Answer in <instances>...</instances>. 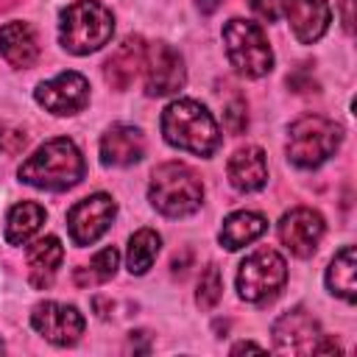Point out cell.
<instances>
[{
	"label": "cell",
	"instance_id": "cell-4",
	"mask_svg": "<svg viewBox=\"0 0 357 357\" xmlns=\"http://www.w3.org/2000/svg\"><path fill=\"white\" fill-rule=\"evenodd\" d=\"M148 201L165 218H187L204 204V184L184 162H165L151 173Z\"/></svg>",
	"mask_w": 357,
	"mask_h": 357
},
{
	"label": "cell",
	"instance_id": "cell-11",
	"mask_svg": "<svg viewBox=\"0 0 357 357\" xmlns=\"http://www.w3.org/2000/svg\"><path fill=\"white\" fill-rule=\"evenodd\" d=\"M321 337H324V332H321L318 318L304 307H293V310L282 312L273 321V346H276V351L315 354Z\"/></svg>",
	"mask_w": 357,
	"mask_h": 357
},
{
	"label": "cell",
	"instance_id": "cell-17",
	"mask_svg": "<svg viewBox=\"0 0 357 357\" xmlns=\"http://www.w3.org/2000/svg\"><path fill=\"white\" fill-rule=\"evenodd\" d=\"M226 173H229L231 187L240 190V192H257V190H262L265 181H268V162H265L262 148L245 145V148L234 151L229 156Z\"/></svg>",
	"mask_w": 357,
	"mask_h": 357
},
{
	"label": "cell",
	"instance_id": "cell-21",
	"mask_svg": "<svg viewBox=\"0 0 357 357\" xmlns=\"http://www.w3.org/2000/svg\"><path fill=\"white\" fill-rule=\"evenodd\" d=\"M324 279H326V290L332 296L354 304V298H357V254H354V245H343L332 257Z\"/></svg>",
	"mask_w": 357,
	"mask_h": 357
},
{
	"label": "cell",
	"instance_id": "cell-5",
	"mask_svg": "<svg viewBox=\"0 0 357 357\" xmlns=\"http://www.w3.org/2000/svg\"><path fill=\"white\" fill-rule=\"evenodd\" d=\"M340 139H343V131L335 120L321 114H304L296 123H290L284 151L296 167L312 170V167H321L329 156H335V151L340 148Z\"/></svg>",
	"mask_w": 357,
	"mask_h": 357
},
{
	"label": "cell",
	"instance_id": "cell-27",
	"mask_svg": "<svg viewBox=\"0 0 357 357\" xmlns=\"http://www.w3.org/2000/svg\"><path fill=\"white\" fill-rule=\"evenodd\" d=\"M251 11L262 22H276L284 17V0H251Z\"/></svg>",
	"mask_w": 357,
	"mask_h": 357
},
{
	"label": "cell",
	"instance_id": "cell-22",
	"mask_svg": "<svg viewBox=\"0 0 357 357\" xmlns=\"http://www.w3.org/2000/svg\"><path fill=\"white\" fill-rule=\"evenodd\" d=\"M45 223V206H39L36 201H22L17 206H11L8 218H6V240L8 245H25Z\"/></svg>",
	"mask_w": 357,
	"mask_h": 357
},
{
	"label": "cell",
	"instance_id": "cell-9",
	"mask_svg": "<svg viewBox=\"0 0 357 357\" xmlns=\"http://www.w3.org/2000/svg\"><path fill=\"white\" fill-rule=\"evenodd\" d=\"M114 215H117V204L112 201V195L95 192V195L81 198V201L67 212L70 240H73L75 245H92V243H98V240L109 231Z\"/></svg>",
	"mask_w": 357,
	"mask_h": 357
},
{
	"label": "cell",
	"instance_id": "cell-23",
	"mask_svg": "<svg viewBox=\"0 0 357 357\" xmlns=\"http://www.w3.org/2000/svg\"><path fill=\"white\" fill-rule=\"evenodd\" d=\"M162 248V237L153 229H139L131 234L128 248H126V268L131 276H142L151 271V265L156 262Z\"/></svg>",
	"mask_w": 357,
	"mask_h": 357
},
{
	"label": "cell",
	"instance_id": "cell-3",
	"mask_svg": "<svg viewBox=\"0 0 357 357\" xmlns=\"http://www.w3.org/2000/svg\"><path fill=\"white\" fill-rule=\"evenodd\" d=\"M114 14L100 0H75L59 14V42L73 56H89L109 45Z\"/></svg>",
	"mask_w": 357,
	"mask_h": 357
},
{
	"label": "cell",
	"instance_id": "cell-8",
	"mask_svg": "<svg viewBox=\"0 0 357 357\" xmlns=\"http://www.w3.org/2000/svg\"><path fill=\"white\" fill-rule=\"evenodd\" d=\"M145 92L151 98L176 95L187 84V67L181 53L167 42H153L145 47Z\"/></svg>",
	"mask_w": 357,
	"mask_h": 357
},
{
	"label": "cell",
	"instance_id": "cell-29",
	"mask_svg": "<svg viewBox=\"0 0 357 357\" xmlns=\"http://www.w3.org/2000/svg\"><path fill=\"white\" fill-rule=\"evenodd\" d=\"M243 351H262L259 343H251V340H243V343H234L231 346V354H243Z\"/></svg>",
	"mask_w": 357,
	"mask_h": 357
},
{
	"label": "cell",
	"instance_id": "cell-13",
	"mask_svg": "<svg viewBox=\"0 0 357 357\" xmlns=\"http://www.w3.org/2000/svg\"><path fill=\"white\" fill-rule=\"evenodd\" d=\"M33 98L47 112H53L59 117H67V114L81 112L89 103V81L81 73L67 70V73L53 75L50 81H42L33 89Z\"/></svg>",
	"mask_w": 357,
	"mask_h": 357
},
{
	"label": "cell",
	"instance_id": "cell-30",
	"mask_svg": "<svg viewBox=\"0 0 357 357\" xmlns=\"http://www.w3.org/2000/svg\"><path fill=\"white\" fill-rule=\"evenodd\" d=\"M340 8H343V28L351 33V0H340Z\"/></svg>",
	"mask_w": 357,
	"mask_h": 357
},
{
	"label": "cell",
	"instance_id": "cell-14",
	"mask_svg": "<svg viewBox=\"0 0 357 357\" xmlns=\"http://www.w3.org/2000/svg\"><path fill=\"white\" fill-rule=\"evenodd\" d=\"M284 17L293 28V36L301 45H312L326 33L332 8L329 0H284Z\"/></svg>",
	"mask_w": 357,
	"mask_h": 357
},
{
	"label": "cell",
	"instance_id": "cell-1",
	"mask_svg": "<svg viewBox=\"0 0 357 357\" xmlns=\"http://www.w3.org/2000/svg\"><path fill=\"white\" fill-rule=\"evenodd\" d=\"M84 156L78 151V145L67 137H56L47 139L45 145H39L17 170L20 181L36 190H50V192H61L75 187L84 178Z\"/></svg>",
	"mask_w": 357,
	"mask_h": 357
},
{
	"label": "cell",
	"instance_id": "cell-31",
	"mask_svg": "<svg viewBox=\"0 0 357 357\" xmlns=\"http://www.w3.org/2000/svg\"><path fill=\"white\" fill-rule=\"evenodd\" d=\"M218 6H220V0H198L201 14H212V11H218Z\"/></svg>",
	"mask_w": 357,
	"mask_h": 357
},
{
	"label": "cell",
	"instance_id": "cell-2",
	"mask_svg": "<svg viewBox=\"0 0 357 357\" xmlns=\"http://www.w3.org/2000/svg\"><path fill=\"white\" fill-rule=\"evenodd\" d=\"M159 126L167 145L195 156H212L220 145V128L212 112L192 98L170 100L162 112Z\"/></svg>",
	"mask_w": 357,
	"mask_h": 357
},
{
	"label": "cell",
	"instance_id": "cell-12",
	"mask_svg": "<svg viewBox=\"0 0 357 357\" xmlns=\"http://www.w3.org/2000/svg\"><path fill=\"white\" fill-rule=\"evenodd\" d=\"M276 231H279L282 245L293 257L307 259V257L315 254V248H318V243H321V237L326 231V223H324L321 212H315L310 206H296V209L282 215Z\"/></svg>",
	"mask_w": 357,
	"mask_h": 357
},
{
	"label": "cell",
	"instance_id": "cell-10",
	"mask_svg": "<svg viewBox=\"0 0 357 357\" xmlns=\"http://www.w3.org/2000/svg\"><path fill=\"white\" fill-rule=\"evenodd\" d=\"M31 326L50 340L53 346H73L81 340L84 335V315L78 312V307L73 304H61V301H39L31 310Z\"/></svg>",
	"mask_w": 357,
	"mask_h": 357
},
{
	"label": "cell",
	"instance_id": "cell-32",
	"mask_svg": "<svg viewBox=\"0 0 357 357\" xmlns=\"http://www.w3.org/2000/svg\"><path fill=\"white\" fill-rule=\"evenodd\" d=\"M3 349H6V346H3V340H0V351H3Z\"/></svg>",
	"mask_w": 357,
	"mask_h": 357
},
{
	"label": "cell",
	"instance_id": "cell-24",
	"mask_svg": "<svg viewBox=\"0 0 357 357\" xmlns=\"http://www.w3.org/2000/svg\"><path fill=\"white\" fill-rule=\"evenodd\" d=\"M117 262H120V254H117L114 245L98 251L89 265L75 268V284H78V287H95V284L109 282V279L117 273Z\"/></svg>",
	"mask_w": 357,
	"mask_h": 357
},
{
	"label": "cell",
	"instance_id": "cell-15",
	"mask_svg": "<svg viewBox=\"0 0 357 357\" xmlns=\"http://www.w3.org/2000/svg\"><path fill=\"white\" fill-rule=\"evenodd\" d=\"M145 156V137L137 126L117 123L100 137V162L106 167H128Z\"/></svg>",
	"mask_w": 357,
	"mask_h": 357
},
{
	"label": "cell",
	"instance_id": "cell-18",
	"mask_svg": "<svg viewBox=\"0 0 357 357\" xmlns=\"http://www.w3.org/2000/svg\"><path fill=\"white\" fill-rule=\"evenodd\" d=\"M0 53L17 70L31 67L39 59V39H36L33 28L28 22H20V20L6 22L0 28Z\"/></svg>",
	"mask_w": 357,
	"mask_h": 357
},
{
	"label": "cell",
	"instance_id": "cell-6",
	"mask_svg": "<svg viewBox=\"0 0 357 357\" xmlns=\"http://www.w3.org/2000/svg\"><path fill=\"white\" fill-rule=\"evenodd\" d=\"M223 47L229 64L245 78H262L273 70V50L265 31L251 20H229L223 25Z\"/></svg>",
	"mask_w": 357,
	"mask_h": 357
},
{
	"label": "cell",
	"instance_id": "cell-25",
	"mask_svg": "<svg viewBox=\"0 0 357 357\" xmlns=\"http://www.w3.org/2000/svg\"><path fill=\"white\" fill-rule=\"evenodd\" d=\"M220 296H223V276H220L218 265H206V268L201 271V279H198L195 304H198L201 310H212V307H218Z\"/></svg>",
	"mask_w": 357,
	"mask_h": 357
},
{
	"label": "cell",
	"instance_id": "cell-20",
	"mask_svg": "<svg viewBox=\"0 0 357 357\" xmlns=\"http://www.w3.org/2000/svg\"><path fill=\"white\" fill-rule=\"evenodd\" d=\"M268 229V220L259 215V212H248V209H240V212H231L220 231H218V243L226 248V251H237L248 243H254L257 237H262Z\"/></svg>",
	"mask_w": 357,
	"mask_h": 357
},
{
	"label": "cell",
	"instance_id": "cell-19",
	"mask_svg": "<svg viewBox=\"0 0 357 357\" xmlns=\"http://www.w3.org/2000/svg\"><path fill=\"white\" fill-rule=\"evenodd\" d=\"M64 259V245L59 237L47 234L28 245V279L36 290H45L53 284L56 271Z\"/></svg>",
	"mask_w": 357,
	"mask_h": 357
},
{
	"label": "cell",
	"instance_id": "cell-28",
	"mask_svg": "<svg viewBox=\"0 0 357 357\" xmlns=\"http://www.w3.org/2000/svg\"><path fill=\"white\" fill-rule=\"evenodd\" d=\"M14 145H25V137L17 134V131H8V128L0 123V151H11Z\"/></svg>",
	"mask_w": 357,
	"mask_h": 357
},
{
	"label": "cell",
	"instance_id": "cell-26",
	"mask_svg": "<svg viewBox=\"0 0 357 357\" xmlns=\"http://www.w3.org/2000/svg\"><path fill=\"white\" fill-rule=\"evenodd\" d=\"M223 123H226V128H229L231 134H243V131H245V126H248V112H245V100H243V98H234V100L226 106Z\"/></svg>",
	"mask_w": 357,
	"mask_h": 357
},
{
	"label": "cell",
	"instance_id": "cell-7",
	"mask_svg": "<svg viewBox=\"0 0 357 357\" xmlns=\"http://www.w3.org/2000/svg\"><path fill=\"white\" fill-rule=\"evenodd\" d=\"M287 282V262L273 248H259L240 262L237 271V293L248 304H262L279 296Z\"/></svg>",
	"mask_w": 357,
	"mask_h": 357
},
{
	"label": "cell",
	"instance_id": "cell-16",
	"mask_svg": "<svg viewBox=\"0 0 357 357\" xmlns=\"http://www.w3.org/2000/svg\"><path fill=\"white\" fill-rule=\"evenodd\" d=\"M145 47L148 45L142 42V36H126L114 47V53L103 64V78L112 89L126 92L134 84V78L139 75V70L145 64Z\"/></svg>",
	"mask_w": 357,
	"mask_h": 357
}]
</instances>
